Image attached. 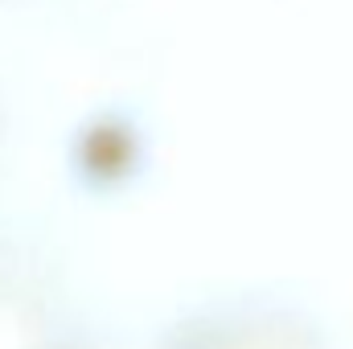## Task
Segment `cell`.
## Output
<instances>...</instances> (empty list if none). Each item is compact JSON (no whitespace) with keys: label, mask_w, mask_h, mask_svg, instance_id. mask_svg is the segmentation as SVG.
<instances>
[{"label":"cell","mask_w":353,"mask_h":349,"mask_svg":"<svg viewBox=\"0 0 353 349\" xmlns=\"http://www.w3.org/2000/svg\"><path fill=\"white\" fill-rule=\"evenodd\" d=\"M90 321L58 263L0 230V349H115Z\"/></svg>","instance_id":"obj_2"},{"label":"cell","mask_w":353,"mask_h":349,"mask_svg":"<svg viewBox=\"0 0 353 349\" xmlns=\"http://www.w3.org/2000/svg\"><path fill=\"white\" fill-rule=\"evenodd\" d=\"M8 152H12V119H8V107H4V94H0V189L8 181Z\"/></svg>","instance_id":"obj_4"},{"label":"cell","mask_w":353,"mask_h":349,"mask_svg":"<svg viewBox=\"0 0 353 349\" xmlns=\"http://www.w3.org/2000/svg\"><path fill=\"white\" fill-rule=\"evenodd\" d=\"M0 4H4V0H0Z\"/></svg>","instance_id":"obj_5"},{"label":"cell","mask_w":353,"mask_h":349,"mask_svg":"<svg viewBox=\"0 0 353 349\" xmlns=\"http://www.w3.org/2000/svg\"><path fill=\"white\" fill-rule=\"evenodd\" d=\"M136 349H341L329 321L283 292H218L169 312Z\"/></svg>","instance_id":"obj_1"},{"label":"cell","mask_w":353,"mask_h":349,"mask_svg":"<svg viewBox=\"0 0 353 349\" xmlns=\"http://www.w3.org/2000/svg\"><path fill=\"white\" fill-rule=\"evenodd\" d=\"M140 152H144L140 128L115 111H103L83 123V132H74V177L87 189L111 193L140 173L136 169Z\"/></svg>","instance_id":"obj_3"}]
</instances>
